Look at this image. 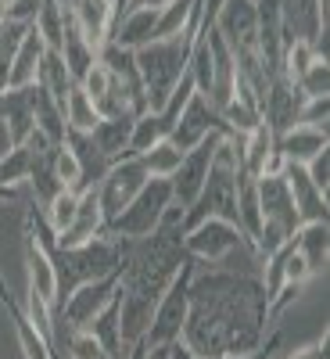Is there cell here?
Wrapping results in <instances>:
<instances>
[{
  "label": "cell",
  "instance_id": "6da1fadb",
  "mask_svg": "<svg viewBox=\"0 0 330 359\" xmlns=\"http://www.w3.org/2000/svg\"><path fill=\"white\" fill-rule=\"evenodd\" d=\"M187 294L191 309L179 341L198 359L245 355L269 338L273 323L266 316V291L255 273H233V269L198 273L194 269Z\"/></svg>",
  "mask_w": 330,
  "mask_h": 359
},
{
  "label": "cell",
  "instance_id": "7a4b0ae2",
  "mask_svg": "<svg viewBox=\"0 0 330 359\" xmlns=\"http://www.w3.org/2000/svg\"><path fill=\"white\" fill-rule=\"evenodd\" d=\"M126 248L130 241L126 237H115V233H101L86 245H72V248H50L54 259V273H57V302L79 284L90 280H104L123 273V262H126Z\"/></svg>",
  "mask_w": 330,
  "mask_h": 359
},
{
  "label": "cell",
  "instance_id": "3957f363",
  "mask_svg": "<svg viewBox=\"0 0 330 359\" xmlns=\"http://www.w3.org/2000/svg\"><path fill=\"white\" fill-rule=\"evenodd\" d=\"M194 36L198 33H179L169 40H151L140 50H133L144 94H147V111H158L169 101L172 90L179 86V79L187 76V57H191Z\"/></svg>",
  "mask_w": 330,
  "mask_h": 359
},
{
  "label": "cell",
  "instance_id": "277c9868",
  "mask_svg": "<svg viewBox=\"0 0 330 359\" xmlns=\"http://www.w3.org/2000/svg\"><path fill=\"white\" fill-rule=\"evenodd\" d=\"M172 205V191H169V180H147L140 187V194L108 223V233L115 237H126V241H140V237H151L162 223V216L169 212Z\"/></svg>",
  "mask_w": 330,
  "mask_h": 359
},
{
  "label": "cell",
  "instance_id": "5b68a950",
  "mask_svg": "<svg viewBox=\"0 0 330 359\" xmlns=\"http://www.w3.org/2000/svg\"><path fill=\"white\" fill-rule=\"evenodd\" d=\"M194 269H198V262L187 255L184 266H179V273L172 277V284L162 291L158 306H155V313H151V327H147V334H144L147 345H172V341H179V334H184V323H187V309H191L187 287H191Z\"/></svg>",
  "mask_w": 330,
  "mask_h": 359
},
{
  "label": "cell",
  "instance_id": "8992f818",
  "mask_svg": "<svg viewBox=\"0 0 330 359\" xmlns=\"http://www.w3.org/2000/svg\"><path fill=\"white\" fill-rule=\"evenodd\" d=\"M237 248H248L255 255V248L248 245V237L241 233V226H233L226 219H201L191 230H184V252L194 262H212L223 266Z\"/></svg>",
  "mask_w": 330,
  "mask_h": 359
},
{
  "label": "cell",
  "instance_id": "52a82bcc",
  "mask_svg": "<svg viewBox=\"0 0 330 359\" xmlns=\"http://www.w3.org/2000/svg\"><path fill=\"white\" fill-rule=\"evenodd\" d=\"M147 169L140 162V155H126V158H118L108 165V172L101 176V184H97V198H101V212L104 219L111 223L123 208L140 194V187L147 184Z\"/></svg>",
  "mask_w": 330,
  "mask_h": 359
},
{
  "label": "cell",
  "instance_id": "ba28073f",
  "mask_svg": "<svg viewBox=\"0 0 330 359\" xmlns=\"http://www.w3.org/2000/svg\"><path fill=\"white\" fill-rule=\"evenodd\" d=\"M223 137H226L223 130H219V133H208L198 147L184 151V158H179L176 172L169 176V191H172V201H176L179 208H187V205L198 198V191L205 187L208 165H212V155H216V147H219Z\"/></svg>",
  "mask_w": 330,
  "mask_h": 359
},
{
  "label": "cell",
  "instance_id": "9c48e42d",
  "mask_svg": "<svg viewBox=\"0 0 330 359\" xmlns=\"http://www.w3.org/2000/svg\"><path fill=\"white\" fill-rule=\"evenodd\" d=\"M118 291V273L115 277H104V280H90V284H79L72 287L62 302H57V323H65V331H79L94 320Z\"/></svg>",
  "mask_w": 330,
  "mask_h": 359
},
{
  "label": "cell",
  "instance_id": "30bf717a",
  "mask_svg": "<svg viewBox=\"0 0 330 359\" xmlns=\"http://www.w3.org/2000/svg\"><path fill=\"white\" fill-rule=\"evenodd\" d=\"M284 43L302 40L326 54V0H280Z\"/></svg>",
  "mask_w": 330,
  "mask_h": 359
},
{
  "label": "cell",
  "instance_id": "8fae6325",
  "mask_svg": "<svg viewBox=\"0 0 330 359\" xmlns=\"http://www.w3.org/2000/svg\"><path fill=\"white\" fill-rule=\"evenodd\" d=\"M302 90H298L284 72L269 79L266 94H262V126H269V133L280 137L287 133L291 126H298V115H302Z\"/></svg>",
  "mask_w": 330,
  "mask_h": 359
},
{
  "label": "cell",
  "instance_id": "7c38bea8",
  "mask_svg": "<svg viewBox=\"0 0 330 359\" xmlns=\"http://www.w3.org/2000/svg\"><path fill=\"white\" fill-rule=\"evenodd\" d=\"M226 133V126H223V118H219V111L208 104V97L205 94H191V101L184 104V111H179V118H176V126H172V133L165 137V140H172L179 151H191V147H198L208 133Z\"/></svg>",
  "mask_w": 330,
  "mask_h": 359
},
{
  "label": "cell",
  "instance_id": "4fadbf2b",
  "mask_svg": "<svg viewBox=\"0 0 330 359\" xmlns=\"http://www.w3.org/2000/svg\"><path fill=\"white\" fill-rule=\"evenodd\" d=\"M212 29L226 40L233 54L255 50L259 47V18H255V0H226L219 8Z\"/></svg>",
  "mask_w": 330,
  "mask_h": 359
},
{
  "label": "cell",
  "instance_id": "5bb4252c",
  "mask_svg": "<svg viewBox=\"0 0 330 359\" xmlns=\"http://www.w3.org/2000/svg\"><path fill=\"white\" fill-rule=\"evenodd\" d=\"M0 306L8 309V316H11V323H15V341H18L22 359H62V355H57V348L50 345V338L40 334L36 327H33V320L25 316V309L15 302V294L8 291L4 277H0Z\"/></svg>",
  "mask_w": 330,
  "mask_h": 359
},
{
  "label": "cell",
  "instance_id": "9a60e30c",
  "mask_svg": "<svg viewBox=\"0 0 330 359\" xmlns=\"http://www.w3.org/2000/svg\"><path fill=\"white\" fill-rule=\"evenodd\" d=\"M104 230H108V219H104V212H101L97 187H86V191H79V205H76V216H72L69 230L57 233L54 241H57V248H72V245L94 241V237H101Z\"/></svg>",
  "mask_w": 330,
  "mask_h": 359
},
{
  "label": "cell",
  "instance_id": "2e32d148",
  "mask_svg": "<svg viewBox=\"0 0 330 359\" xmlns=\"http://www.w3.org/2000/svg\"><path fill=\"white\" fill-rule=\"evenodd\" d=\"M284 180H287V191H291V201H294L298 219H302V223H330L326 194L316 191V184L305 176V165L287 162V165H284Z\"/></svg>",
  "mask_w": 330,
  "mask_h": 359
},
{
  "label": "cell",
  "instance_id": "e0dca14e",
  "mask_svg": "<svg viewBox=\"0 0 330 359\" xmlns=\"http://www.w3.org/2000/svg\"><path fill=\"white\" fill-rule=\"evenodd\" d=\"M0 123L8 126L11 144H22L36 130V83L0 94Z\"/></svg>",
  "mask_w": 330,
  "mask_h": 359
},
{
  "label": "cell",
  "instance_id": "ac0fdd59",
  "mask_svg": "<svg viewBox=\"0 0 330 359\" xmlns=\"http://www.w3.org/2000/svg\"><path fill=\"white\" fill-rule=\"evenodd\" d=\"M158 11L162 8H130L115 18L111 25V43L126 47V50H140L144 43L155 40V25H158Z\"/></svg>",
  "mask_w": 330,
  "mask_h": 359
},
{
  "label": "cell",
  "instance_id": "d6986e66",
  "mask_svg": "<svg viewBox=\"0 0 330 359\" xmlns=\"http://www.w3.org/2000/svg\"><path fill=\"white\" fill-rule=\"evenodd\" d=\"M47 57V43L40 40L36 29H29L22 36L15 57H11V69H8V90H18V86H33L36 76H40V65Z\"/></svg>",
  "mask_w": 330,
  "mask_h": 359
},
{
  "label": "cell",
  "instance_id": "ffe728a7",
  "mask_svg": "<svg viewBox=\"0 0 330 359\" xmlns=\"http://www.w3.org/2000/svg\"><path fill=\"white\" fill-rule=\"evenodd\" d=\"M294 252L305 259L309 273L319 277L326 273V259H330V223H302L294 230Z\"/></svg>",
  "mask_w": 330,
  "mask_h": 359
},
{
  "label": "cell",
  "instance_id": "44dd1931",
  "mask_svg": "<svg viewBox=\"0 0 330 359\" xmlns=\"http://www.w3.org/2000/svg\"><path fill=\"white\" fill-rule=\"evenodd\" d=\"M326 147H330L326 130H316V126H291L287 133L277 137V151L294 165H305L312 155L326 151Z\"/></svg>",
  "mask_w": 330,
  "mask_h": 359
},
{
  "label": "cell",
  "instance_id": "7402d4cb",
  "mask_svg": "<svg viewBox=\"0 0 330 359\" xmlns=\"http://www.w3.org/2000/svg\"><path fill=\"white\" fill-rule=\"evenodd\" d=\"M133 118L137 115H111V118H101L94 126V144L97 151L108 158V162H118L130 155V137H133Z\"/></svg>",
  "mask_w": 330,
  "mask_h": 359
},
{
  "label": "cell",
  "instance_id": "603a6c76",
  "mask_svg": "<svg viewBox=\"0 0 330 359\" xmlns=\"http://www.w3.org/2000/svg\"><path fill=\"white\" fill-rule=\"evenodd\" d=\"M65 144L72 147V155H76V162H79V184H83V191H86V187H97L111 162L97 151L94 137H90V133H65Z\"/></svg>",
  "mask_w": 330,
  "mask_h": 359
},
{
  "label": "cell",
  "instance_id": "cb8c5ba5",
  "mask_svg": "<svg viewBox=\"0 0 330 359\" xmlns=\"http://www.w3.org/2000/svg\"><path fill=\"white\" fill-rule=\"evenodd\" d=\"M86 331L104 345V352H108L111 359H126L130 348H126V341H123V327H118V291H115L111 302L86 323Z\"/></svg>",
  "mask_w": 330,
  "mask_h": 359
},
{
  "label": "cell",
  "instance_id": "d4e9b609",
  "mask_svg": "<svg viewBox=\"0 0 330 359\" xmlns=\"http://www.w3.org/2000/svg\"><path fill=\"white\" fill-rule=\"evenodd\" d=\"M62 62H65V69L72 72V79L79 83L86 72H90V65L97 62V50L86 43V36L79 33V25L72 22V11H69V18H65V40H62Z\"/></svg>",
  "mask_w": 330,
  "mask_h": 359
},
{
  "label": "cell",
  "instance_id": "484cf974",
  "mask_svg": "<svg viewBox=\"0 0 330 359\" xmlns=\"http://www.w3.org/2000/svg\"><path fill=\"white\" fill-rule=\"evenodd\" d=\"M36 86L43 90L50 101H57V104L65 108L69 94L76 90V79H72V72L65 69V62H62V54H57V50H47L43 65H40V76H36Z\"/></svg>",
  "mask_w": 330,
  "mask_h": 359
},
{
  "label": "cell",
  "instance_id": "4316f807",
  "mask_svg": "<svg viewBox=\"0 0 330 359\" xmlns=\"http://www.w3.org/2000/svg\"><path fill=\"white\" fill-rule=\"evenodd\" d=\"M76 205H79V191H69V187H62L57 194H50V198L40 205V216H43V223L50 226L54 237L69 230V223H72V216H76Z\"/></svg>",
  "mask_w": 330,
  "mask_h": 359
},
{
  "label": "cell",
  "instance_id": "83f0119b",
  "mask_svg": "<svg viewBox=\"0 0 330 359\" xmlns=\"http://www.w3.org/2000/svg\"><path fill=\"white\" fill-rule=\"evenodd\" d=\"M36 130H40L50 144H62L65 133H69V126H65V108L57 104V101H50L40 86H36Z\"/></svg>",
  "mask_w": 330,
  "mask_h": 359
},
{
  "label": "cell",
  "instance_id": "f1b7e54d",
  "mask_svg": "<svg viewBox=\"0 0 330 359\" xmlns=\"http://www.w3.org/2000/svg\"><path fill=\"white\" fill-rule=\"evenodd\" d=\"M97 123H101L97 108L90 104V97L76 86L69 94V101H65V126H69V133H94Z\"/></svg>",
  "mask_w": 330,
  "mask_h": 359
},
{
  "label": "cell",
  "instance_id": "f546056e",
  "mask_svg": "<svg viewBox=\"0 0 330 359\" xmlns=\"http://www.w3.org/2000/svg\"><path fill=\"white\" fill-rule=\"evenodd\" d=\"M179 158H184V151L172 144V140H158L151 151H144L140 155V162H144V169H147V176H155V180H169L172 172H176V165H179Z\"/></svg>",
  "mask_w": 330,
  "mask_h": 359
},
{
  "label": "cell",
  "instance_id": "4dcf8cb0",
  "mask_svg": "<svg viewBox=\"0 0 330 359\" xmlns=\"http://www.w3.org/2000/svg\"><path fill=\"white\" fill-rule=\"evenodd\" d=\"M165 140V130L158 123V115L155 111H144L133 118V137H130V155H144V151H151V147Z\"/></svg>",
  "mask_w": 330,
  "mask_h": 359
},
{
  "label": "cell",
  "instance_id": "1f68e13d",
  "mask_svg": "<svg viewBox=\"0 0 330 359\" xmlns=\"http://www.w3.org/2000/svg\"><path fill=\"white\" fill-rule=\"evenodd\" d=\"M50 169H54V180H57V187H69V191H83L79 184V162L72 155V147L62 140L54 147V155H50Z\"/></svg>",
  "mask_w": 330,
  "mask_h": 359
},
{
  "label": "cell",
  "instance_id": "d6a6232c",
  "mask_svg": "<svg viewBox=\"0 0 330 359\" xmlns=\"http://www.w3.org/2000/svg\"><path fill=\"white\" fill-rule=\"evenodd\" d=\"M294 86L302 90V97H330V65H326V57H316V62L294 79Z\"/></svg>",
  "mask_w": 330,
  "mask_h": 359
},
{
  "label": "cell",
  "instance_id": "836d02e7",
  "mask_svg": "<svg viewBox=\"0 0 330 359\" xmlns=\"http://www.w3.org/2000/svg\"><path fill=\"white\" fill-rule=\"evenodd\" d=\"M69 359H111V355L86 327H79V331H69Z\"/></svg>",
  "mask_w": 330,
  "mask_h": 359
},
{
  "label": "cell",
  "instance_id": "e575fe53",
  "mask_svg": "<svg viewBox=\"0 0 330 359\" xmlns=\"http://www.w3.org/2000/svg\"><path fill=\"white\" fill-rule=\"evenodd\" d=\"M326 118H330V97H305L302 115H298V126H316V130H326Z\"/></svg>",
  "mask_w": 330,
  "mask_h": 359
},
{
  "label": "cell",
  "instance_id": "d590c367",
  "mask_svg": "<svg viewBox=\"0 0 330 359\" xmlns=\"http://www.w3.org/2000/svg\"><path fill=\"white\" fill-rule=\"evenodd\" d=\"M43 4H47V0H8L4 18L8 22H18V25H33L36 15L43 11Z\"/></svg>",
  "mask_w": 330,
  "mask_h": 359
},
{
  "label": "cell",
  "instance_id": "8d00e7d4",
  "mask_svg": "<svg viewBox=\"0 0 330 359\" xmlns=\"http://www.w3.org/2000/svg\"><path fill=\"white\" fill-rule=\"evenodd\" d=\"M305 176L316 184V191H330V147L326 151H319V155H312L309 162H305Z\"/></svg>",
  "mask_w": 330,
  "mask_h": 359
},
{
  "label": "cell",
  "instance_id": "74e56055",
  "mask_svg": "<svg viewBox=\"0 0 330 359\" xmlns=\"http://www.w3.org/2000/svg\"><path fill=\"white\" fill-rule=\"evenodd\" d=\"M277 345H280V331H269V338L255 348V352H245V355H219V359H269L277 352Z\"/></svg>",
  "mask_w": 330,
  "mask_h": 359
},
{
  "label": "cell",
  "instance_id": "f35d334b",
  "mask_svg": "<svg viewBox=\"0 0 330 359\" xmlns=\"http://www.w3.org/2000/svg\"><path fill=\"white\" fill-rule=\"evenodd\" d=\"M284 359H326V331H323V338H316L312 345L294 348V352H287Z\"/></svg>",
  "mask_w": 330,
  "mask_h": 359
},
{
  "label": "cell",
  "instance_id": "ab89813d",
  "mask_svg": "<svg viewBox=\"0 0 330 359\" xmlns=\"http://www.w3.org/2000/svg\"><path fill=\"white\" fill-rule=\"evenodd\" d=\"M144 359H172V345H147Z\"/></svg>",
  "mask_w": 330,
  "mask_h": 359
},
{
  "label": "cell",
  "instance_id": "60d3db41",
  "mask_svg": "<svg viewBox=\"0 0 330 359\" xmlns=\"http://www.w3.org/2000/svg\"><path fill=\"white\" fill-rule=\"evenodd\" d=\"M18 198H22V187H11V184H4V180H0V205L18 201Z\"/></svg>",
  "mask_w": 330,
  "mask_h": 359
},
{
  "label": "cell",
  "instance_id": "b9f144b4",
  "mask_svg": "<svg viewBox=\"0 0 330 359\" xmlns=\"http://www.w3.org/2000/svg\"><path fill=\"white\" fill-rule=\"evenodd\" d=\"M144 348H147V341L140 338L137 345H130V352H126V359H144Z\"/></svg>",
  "mask_w": 330,
  "mask_h": 359
}]
</instances>
